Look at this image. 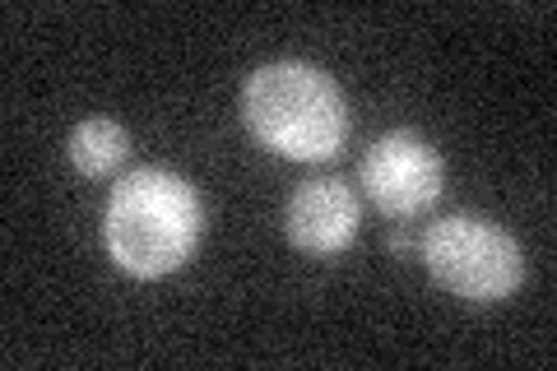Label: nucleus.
I'll list each match as a JSON object with an SVG mask.
<instances>
[{
  "label": "nucleus",
  "instance_id": "nucleus-2",
  "mask_svg": "<svg viewBox=\"0 0 557 371\" xmlns=\"http://www.w3.org/2000/svg\"><path fill=\"white\" fill-rule=\"evenodd\" d=\"M242 121L288 163H330L354 131L344 88L311 61H265L242 84Z\"/></svg>",
  "mask_w": 557,
  "mask_h": 371
},
{
  "label": "nucleus",
  "instance_id": "nucleus-5",
  "mask_svg": "<svg viewBox=\"0 0 557 371\" xmlns=\"http://www.w3.org/2000/svg\"><path fill=\"white\" fill-rule=\"evenodd\" d=\"M362 209L354 186L339 176H311L284 205V233L307 256H339L354 246Z\"/></svg>",
  "mask_w": 557,
  "mask_h": 371
},
{
  "label": "nucleus",
  "instance_id": "nucleus-1",
  "mask_svg": "<svg viewBox=\"0 0 557 371\" xmlns=\"http://www.w3.org/2000/svg\"><path fill=\"white\" fill-rule=\"evenodd\" d=\"M205 237L200 190L172 168H135L112 186L102 246L121 274L168 279L196 256Z\"/></svg>",
  "mask_w": 557,
  "mask_h": 371
},
{
  "label": "nucleus",
  "instance_id": "nucleus-6",
  "mask_svg": "<svg viewBox=\"0 0 557 371\" xmlns=\"http://www.w3.org/2000/svg\"><path fill=\"white\" fill-rule=\"evenodd\" d=\"M65 153H70V163H75L79 176L108 182V176H116L121 168H126L131 135H126V126H116V121H108V116H89L70 131Z\"/></svg>",
  "mask_w": 557,
  "mask_h": 371
},
{
  "label": "nucleus",
  "instance_id": "nucleus-3",
  "mask_svg": "<svg viewBox=\"0 0 557 371\" xmlns=\"http://www.w3.org/2000/svg\"><path fill=\"white\" fill-rule=\"evenodd\" d=\"M418 260L437 284L474 307L507 302L525 279L520 242L483 214H446L418 237Z\"/></svg>",
  "mask_w": 557,
  "mask_h": 371
},
{
  "label": "nucleus",
  "instance_id": "nucleus-4",
  "mask_svg": "<svg viewBox=\"0 0 557 371\" xmlns=\"http://www.w3.org/2000/svg\"><path fill=\"white\" fill-rule=\"evenodd\" d=\"M442 153L418 131H386L358 163V186L386 219H418L442 200Z\"/></svg>",
  "mask_w": 557,
  "mask_h": 371
}]
</instances>
